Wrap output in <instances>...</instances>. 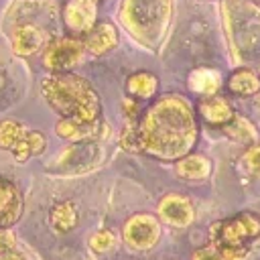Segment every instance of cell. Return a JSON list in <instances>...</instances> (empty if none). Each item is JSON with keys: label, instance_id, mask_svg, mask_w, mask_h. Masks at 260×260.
<instances>
[{"label": "cell", "instance_id": "13", "mask_svg": "<svg viewBox=\"0 0 260 260\" xmlns=\"http://www.w3.org/2000/svg\"><path fill=\"white\" fill-rule=\"evenodd\" d=\"M20 213H22L20 189L8 179H0V228H10L12 223H16Z\"/></svg>", "mask_w": 260, "mask_h": 260}, {"label": "cell", "instance_id": "6", "mask_svg": "<svg viewBox=\"0 0 260 260\" xmlns=\"http://www.w3.org/2000/svg\"><path fill=\"white\" fill-rule=\"evenodd\" d=\"M47 146V138L41 132L28 130L18 120H4L0 124V148L10 150L18 162H24L32 154H41Z\"/></svg>", "mask_w": 260, "mask_h": 260}, {"label": "cell", "instance_id": "22", "mask_svg": "<svg viewBox=\"0 0 260 260\" xmlns=\"http://www.w3.org/2000/svg\"><path fill=\"white\" fill-rule=\"evenodd\" d=\"M242 167L252 177H260V142H254L246 148V152L242 154Z\"/></svg>", "mask_w": 260, "mask_h": 260}, {"label": "cell", "instance_id": "20", "mask_svg": "<svg viewBox=\"0 0 260 260\" xmlns=\"http://www.w3.org/2000/svg\"><path fill=\"white\" fill-rule=\"evenodd\" d=\"M221 130H223L225 136H230L232 140H236V142H240V144H254V142L258 140V130H256V126H254L248 118H244V116H240V114H234V118H232L228 124H223Z\"/></svg>", "mask_w": 260, "mask_h": 260}, {"label": "cell", "instance_id": "17", "mask_svg": "<svg viewBox=\"0 0 260 260\" xmlns=\"http://www.w3.org/2000/svg\"><path fill=\"white\" fill-rule=\"evenodd\" d=\"M175 173L183 181H203L211 175V160L205 154L189 152V154H185L177 160Z\"/></svg>", "mask_w": 260, "mask_h": 260}, {"label": "cell", "instance_id": "9", "mask_svg": "<svg viewBox=\"0 0 260 260\" xmlns=\"http://www.w3.org/2000/svg\"><path fill=\"white\" fill-rule=\"evenodd\" d=\"M156 217L173 228H187L195 219V207L189 197L181 193H167L156 205Z\"/></svg>", "mask_w": 260, "mask_h": 260}, {"label": "cell", "instance_id": "7", "mask_svg": "<svg viewBox=\"0 0 260 260\" xmlns=\"http://www.w3.org/2000/svg\"><path fill=\"white\" fill-rule=\"evenodd\" d=\"M85 57L83 41L75 37H57L43 47V65L51 73H71Z\"/></svg>", "mask_w": 260, "mask_h": 260}, {"label": "cell", "instance_id": "10", "mask_svg": "<svg viewBox=\"0 0 260 260\" xmlns=\"http://www.w3.org/2000/svg\"><path fill=\"white\" fill-rule=\"evenodd\" d=\"M63 22L73 35H87L98 24V0H67Z\"/></svg>", "mask_w": 260, "mask_h": 260}, {"label": "cell", "instance_id": "15", "mask_svg": "<svg viewBox=\"0 0 260 260\" xmlns=\"http://www.w3.org/2000/svg\"><path fill=\"white\" fill-rule=\"evenodd\" d=\"M116 45H118V28L112 22H98L83 39V47L91 55H106Z\"/></svg>", "mask_w": 260, "mask_h": 260}, {"label": "cell", "instance_id": "25", "mask_svg": "<svg viewBox=\"0 0 260 260\" xmlns=\"http://www.w3.org/2000/svg\"><path fill=\"white\" fill-rule=\"evenodd\" d=\"M0 260H24L16 250H10V252H0Z\"/></svg>", "mask_w": 260, "mask_h": 260}, {"label": "cell", "instance_id": "8", "mask_svg": "<svg viewBox=\"0 0 260 260\" xmlns=\"http://www.w3.org/2000/svg\"><path fill=\"white\" fill-rule=\"evenodd\" d=\"M160 234H162L160 219L152 213H134L122 225L124 244L136 252L152 250L160 240Z\"/></svg>", "mask_w": 260, "mask_h": 260}, {"label": "cell", "instance_id": "14", "mask_svg": "<svg viewBox=\"0 0 260 260\" xmlns=\"http://www.w3.org/2000/svg\"><path fill=\"white\" fill-rule=\"evenodd\" d=\"M197 114L213 126H223L234 118L236 112L223 95L215 93V95H205L197 102Z\"/></svg>", "mask_w": 260, "mask_h": 260}, {"label": "cell", "instance_id": "1", "mask_svg": "<svg viewBox=\"0 0 260 260\" xmlns=\"http://www.w3.org/2000/svg\"><path fill=\"white\" fill-rule=\"evenodd\" d=\"M199 138V122L191 102L181 93L156 98L138 120H128L120 144L128 152L148 154L158 160H179L189 154Z\"/></svg>", "mask_w": 260, "mask_h": 260}, {"label": "cell", "instance_id": "23", "mask_svg": "<svg viewBox=\"0 0 260 260\" xmlns=\"http://www.w3.org/2000/svg\"><path fill=\"white\" fill-rule=\"evenodd\" d=\"M116 244V236L110 230H98L95 234H91L89 238V246L95 252H108L112 246Z\"/></svg>", "mask_w": 260, "mask_h": 260}, {"label": "cell", "instance_id": "21", "mask_svg": "<svg viewBox=\"0 0 260 260\" xmlns=\"http://www.w3.org/2000/svg\"><path fill=\"white\" fill-rule=\"evenodd\" d=\"M49 219H51V225H53L55 232H59V234L71 232L77 225V219H79L75 203L73 201H61V203H57L51 209Z\"/></svg>", "mask_w": 260, "mask_h": 260}, {"label": "cell", "instance_id": "2", "mask_svg": "<svg viewBox=\"0 0 260 260\" xmlns=\"http://www.w3.org/2000/svg\"><path fill=\"white\" fill-rule=\"evenodd\" d=\"M41 91L47 104L69 120H100L102 102L87 79L75 73H51L41 81Z\"/></svg>", "mask_w": 260, "mask_h": 260}, {"label": "cell", "instance_id": "18", "mask_svg": "<svg viewBox=\"0 0 260 260\" xmlns=\"http://www.w3.org/2000/svg\"><path fill=\"white\" fill-rule=\"evenodd\" d=\"M228 89L240 98H254L260 91V73L252 67H238L228 77Z\"/></svg>", "mask_w": 260, "mask_h": 260}, {"label": "cell", "instance_id": "24", "mask_svg": "<svg viewBox=\"0 0 260 260\" xmlns=\"http://www.w3.org/2000/svg\"><path fill=\"white\" fill-rule=\"evenodd\" d=\"M16 250V238L10 228H0V252Z\"/></svg>", "mask_w": 260, "mask_h": 260}, {"label": "cell", "instance_id": "19", "mask_svg": "<svg viewBox=\"0 0 260 260\" xmlns=\"http://www.w3.org/2000/svg\"><path fill=\"white\" fill-rule=\"evenodd\" d=\"M158 91V77L150 71H134L126 79V93L132 100H152Z\"/></svg>", "mask_w": 260, "mask_h": 260}, {"label": "cell", "instance_id": "3", "mask_svg": "<svg viewBox=\"0 0 260 260\" xmlns=\"http://www.w3.org/2000/svg\"><path fill=\"white\" fill-rule=\"evenodd\" d=\"M223 18L234 61L252 69L260 65V8L248 0H225Z\"/></svg>", "mask_w": 260, "mask_h": 260}, {"label": "cell", "instance_id": "16", "mask_svg": "<svg viewBox=\"0 0 260 260\" xmlns=\"http://www.w3.org/2000/svg\"><path fill=\"white\" fill-rule=\"evenodd\" d=\"M187 85L193 93L205 98V95H215L219 91V87L223 85V77L217 69L213 67H197L189 73L187 77Z\"/></svg>", "mask_w": 260, "mask_h": 260}, {"label": "cell", "instance_id": "27", "mask_svg": "<svg viewBox=\"0 0 260 260\" xmlns=\"http://www.w3.org/2000/svg\"><path fill=\"white\" fill-rule=\"evenodd\" d=\"M248 2H260V0H248Z\"/></svg>", "mask_w": 260, "mask_h": 260}, {"label": "cell", "instance_id": "5", "mask_svg": "<svg viewBox=\"0 0 260 260\" xmlns=\"http://www.w3.org/2000/svg\"><path fill=\"white\" fill-rule=\"evenodd\" d=\"M207 246L223 260H246L250 244L260 238V215L254 211H240L234 217L213 221L207 230Z\"/></svg>", "mask_w": 260, "mask_h": 260}, {"label": "cell", "instance_id": "4", "mask_svg": "<svg viewBox=\"0 0 260 260\" xmlns=\"http://www.w3.org/2000/svg\"><path fill=\"white\" fill-rule=\"evenodd\" d=\"M173 0H122L118 18L122 26L146 49H156L171 24Z\"/></svg>", "mask_w": 260, "mask_h": 260}, {"label": "cell", "instance_id": "11", "mask_svg": "<svg viewBox=\"0 0 260 260\" xmlns=\"http://www.w3.org/2000/svg\"><path fill=\"white\" fill-rule=\"evenodd\" d=\"M55 132L57 136L69 140V142H89V140H98L102 136V122L100 120H69V118H61L55 124Z\"/></svg>", "mask_w": 260, "mask_h": 260}, {"label": "cell", "instance_id": "12", "mask_svg": "<svg viewBox=\"0 0 260 260\" xmlns=\"http://www.w3.org/2000/svg\"><path fill=\"white\" fill-rule=\"evenodd\" d=\"M10 43H12V51L16 55L28 57V55H35L37 51H41L47 45V39H45V30L43 28L26 22V24H18L12 30Z\"/></svg>", "mask_w": 260, "mask_h": 260}, {"label": "cell", "instance_id": "26", "mask_svg": "<svg viewBox=\"0 0 260 260\" xmlns=\"http://www.w3.org/2000/svg\"><path fill=\"white\" fill-rule=\"evenodd\" d=\"M254 98H256V100H254V106H256V110L260 112V91H258V93H256Z\"/></svg>", "mask_w": 260, "mask_h": 260}]
</instances>
